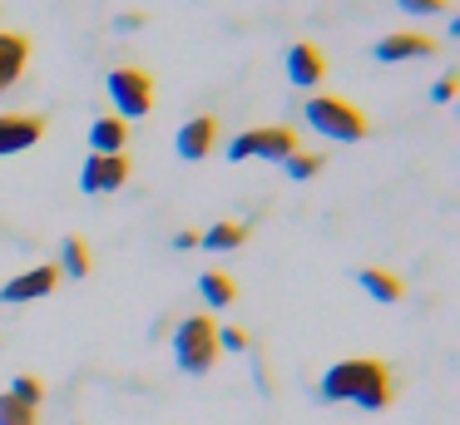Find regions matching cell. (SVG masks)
<instances>
[{"label":"cell","mask_w":460,"mask_h":425,"mask_svg":"<svg viewBox=\"0 0 460 425\" xmlns=\"http://www.w3.org/2000/svg\"><path fill=\"white\" fill-rule=\"evenodd\" d=\"M322 401L341 405H361V411H386L391 395H396V381H391L386 361H371V356H351V361H337L327 376H322Z\"/></svg>","instance_id":"1"},{"label":"cell","mask_w":460,"mask_h":425,"mask_svg":"<svg viewBox=\"0 0 460 425\" xmlns=\"http://www.w3.org/2000/svg\"><path fill=\"white\" fill-rule=\"evenodd\" d=\"M173 361L189 376H208L218 361V322L213 316H183L173 326Z\"/></svg>","instance_id":"2"},{"label":"cell","mask_w":460,"mask_h":425,"mask_svg":"<svg viewBox=\"0 0 460 425\" xmlns=\"http://www.w3.org/2000/svg\"><path fill=\"white\" fill-rule=\"evenodd\" d=\"M302 109H307V124L317 128V134L347 138V144L367 138V114H361L357 104H347L341 94H312V99H302Z\"/></svg>","instance_id":"3"},{"label":"cell","mask_w":460,"mask_h":425,"mask_svg":"<svg viewBox=\"0 0 460 425\" xmlns=\"http://www.w3.org/2000/svg\"><path fill=\"white\" fill-rule=\"evenodd\" d=\"M110 99L119 109V119H144L154 109V75L134 65L110 69Z\"/></svg>","instance_id":"4"},{"label":"cell","mask_w":460,"mask_h":425,"mask_svg":"<svg viewBox=\"0 0 460 425\" xmlns=\"http://www.w3.org/2000/svg\"><path fill=\"white\" fill-rule=\"evenodd\" d=\"M129 183V158L124 154H90V164H84L80 173V188L84 193H114V188Z\"/></svg>","instance_id":"5"},{"label":"cell","mask_w":460,"mask_h":425,"mask_svg":"<svg viewBox=\"0 0 460 425\" xmlns=\"http://www.w3.org/2000/svg\"><path fill=\"white\" fill-rule=\"evenodd\" d=\"M55 287H60V267H31V272H21V277H11V282L0 287V302H35V297H50Z\"/></svg>","instance_id":"6"},{"label":"cell","mask_w":460,"mask_h":425,"mask_svg":"<svg viewBox=\"0 0 460 425\" xmlns=\"http://www.w3.org/2000/svg\"><path fill=\"white\" fill-rule=\"evenodd\" d=\"M45 138V119L40 114H0V158L5 154H25Z\"/></svg>","instance_id":"7"},{"label":"cell","mask_w":460,"mask_h":425,"mask_svg":"<svg viewBox=\"0 0 460 425\" xmlns=\"http://www.w3.org/2000/svg\"><path fill=\"white\" fill-rule=\"evenodd\" d=\"M288 79L297 89H317L322 79H327V55H322L317 45H307V40H297V45L288 49Z\"/></svg>","instance_id":"8"},{"label":"cell","mask_w":460,"mask_h":425,"mask_svg":"<svg viewBox=\"0 0 460 425\" xmlns=\"http://www.w3.org/2000/svg\"><path fill=\"white\" fill-rule=\"evenodd\" d=\"M179 158H189V164H199V158H208L213 148H218V119L213 114H199V119H189V124L179 128Z\"/></svg>","instance_id":"9"},{"label":"cell","mask_w":460,"mask_h":425,"mask_svg":"<svg viewBox=\"0 0 460 425\" xmlns=\"http://www.w3.org/2000/svg\"><path fill=\"white\" fill-rule=\"evenodd\" d=\"M302 148L297 128L288 124H268V128H252V158H268V164H288L292 154Z\"/></svg>","instance_id":"10"},{"label":"cell","mask_w":460,"mask_h":425,"mask_svg":"<svg viewBox=\"0 0 460 425\" xmlns=\"http://www.w3.org/2000/svg\"><path fill=\"white\" fill-rule=\"evenodd\" d=\"M430 55H436V40H430V35L396 30V35L376 40V59H381V65H396V59H430Z\"/></svg>","instance_id":"11"},{"label":"cell","mask_w":460,"mask_h":425,"mask_svg":"<svg viewBox=\"0 0 460 425\" xmlns=\"http://www.w3.org/2000/svg\"><path fill=\"white\" fill-rule=\"evenodd\" d=\"M31 65V40L25 35H11V30H0V94L15 84Z\"/></svg>","instance_id":"12"},{"label":"cell","mask_w":460,"mask_h":425,"mask_svg":"<svg viewBox=\"0 0 460 425\" xmlns=\"http://www.w3.org/2000/svg\"><path fill=\"white\" fill-rule=\"evenodd\" d=\"M124 138H129V124L119 114H104L90 124V154H124Z\"/></svg>","instance_id":"13"},{"label":"cell","mask_w":460,"mask_h":425,"mask_svg":"<svg viewBox=\"0 0 460 425\" xmlns=\"http://www.w3.org/2000/svg\"><path fill=\"white\" fill-rule=\"evenodd\" d=\"M357 282H361V292L376 297V302H401V292H406V287H401V277L386 272V267H361Z\"/></svg>","instance_id":"14"},{"label":"cell","mask_w":460,"mask_h":425,"mask_svg":"<svg viewBox=\"0 0 460 425\" xmlns=\"http://www.w3.org/2000/svg\"><path fill=\"white\" fill-rule=\"evenodd\" d=\"M199 292H203V302H208V306L238 302V282H233L228 272H203V277H199Z\"/></svg>","instance_id":"15"},{"label":"cell","mask_w":460,"mask_h":425,"mask_svg":"<svg viewBox=\"0 0 460 425\" xmlns=\"http://www.w3.org/2000/svg\"><path fill=\"white\" fill-rule=\"evenodd\" d=\"M60 257H65V272H70V277H90L94 257H90V243H84L80 233H70V237H65Z\"/></svg>","instance_id":"16"},{"label":"cell","mask_w":460,"mask_h":425,"mask_svg":"<svg viewBox=\"0 0 460 425\" xmlns=\"http://www.w3.org/2000/svg\"><path fill=\"white\" fill-rule=\"evenodd\" d=\"M199 243L213 247V252H223V247H243V243H248V227H243V223H213Z\"/></svg>","instance_id":"17"},{"label":"cell","mask_w":460,"mask_h":425,"mask_svg":"<svg viewBox=\"0 0 460 425\" xmlns=\"http://www.w3.org/2000/svg\"><path fill=\"white\" fill-rule=\"evenodd\" d=\"M11 401H21V405H40L45 401V381L40 376H31V371H21V376H11Z\"/></svg>","instance_id":"18"},{"label":"cell","mask_w":460,"mask_h":425,"mask_svg":"<svg viewBox=\"0 0 460 425\" xmlns=\"http://www.w3.org/2000/svg\"><path fill=\"white\" fill-rule=\"evenodd\" d=\"M0 425H40V415H35V405H21L0 391Z\"/></svg>","instance_id":"19"},{"label":"cell","mask_w":460,"mask_h":425,"mask_svg":"<svg viewBox=\"0 0 460 425\" xmlns=\"http://www.w3.org/2000/svg\"><path fill=\"white\" fill-rule=\"evenodd\" d=\"M252 336L243 326H218V351H248Z\"/></svg>","instance_id":"20"},{"label":"cell","mask_w":460,"mask_h":425,"mask_svg":"<svg viewBox=\"0 0 460 425\" xmlns=\"http://www.w3.org/2000/svg\"><path fill=\"white\" fill-rule=\"evenodd\" d=\"M282 168H288L292 178H312V173H317V168H322V158H317V154H302V148H297V154H292V158H288V164H282Z\"/></svg>","instance_id":"21"},{"label":"cell","mask_w":460,"mask_h":425,"mask_svg":"<svg viewBox=\"0 0 460 425\" xmlns=\"http://www.w3.org/2000/svg\"><path fill=\"white\" fill-rule=\"evenodd\" d=\"M406 15H436V10H450V0H396Z\"/></svg>","instance_id":"22"},{"label":"cell","mask_w":460,"mask_h":425,"mask_svg":"<svg viewBox=\"0 0 460 425\" xmlns=\"http://www.w3.org/2000/svg\"><path fill=\"white\" fill-rule=\"evenodd\" d=\"M228 158H233V164H243V158H252V128H243V134L228 144Z\"/></svg>","instance_id":"23"},{"label":"cell","mask_w":460,"mask_h":425,"mask_svg":"<svg viewBox=\"0 0 460 425\" xmlns=\"http://www.w3.org/2000/svg\"><path fill=\"white\" fill-rule=\"evenodd\" d=\"M450 94H456V75H440L436 89H430V99H436V104H450Z\"/></svg>","instance_id":"24"},{"label":"cell","mask_w":460,"mask_h":425,"mask_svg":"<svg viewBox=\"0 0 460 425\" xmlns=\"http://www.w3.org/2000/svg\"><path fill=\"white\" fill-rule=\"evenodd\" d=\"M114 25H119V30H139V25H144V15H139V10H124V15L114 20Z\"/></svg>","instance_id":"25"},{"label":"cell","mask_w":460,"mask_h":425,"mask_svg":"<svg viewBox=\"0 0 460 425\" xmlns=\"http://www.w3.org/2000/svg\"><path fill=\"white\" fill-rule=\"evenodd\" d=\"M173 247H199V233H193V227H183V233H173Z\"/></svg>","instance_id":"26"}]
</instances>
